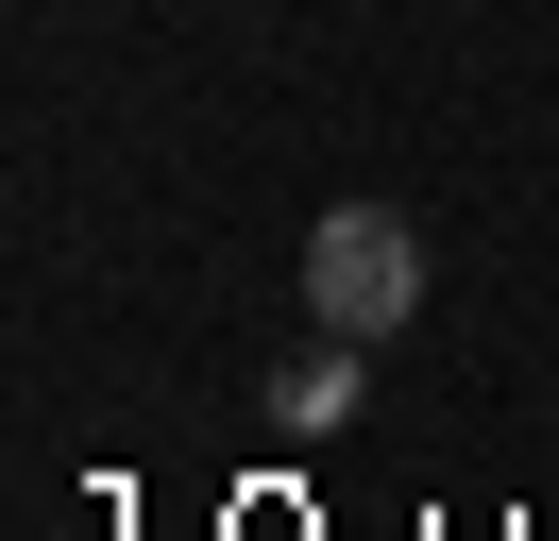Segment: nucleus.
<instances>
[{
	"instance_id": "2",
	"label": "nucleus",
	"mask_w": 559,
	"mask_h": 541,
	"mask_svg": "<svg viewBox=\"0 0 559 541\" xmlns=\"http://www.w3.org/2000/svg\"><path fill=\"white\" fill-rule=\"evenodd\" d=\"M340 406H356V338H322V356H288V372H272V423H306V440H322Z\"/></svg>"
},
{
	"instance_id": "1",
	"label": "nucleus",
	"mask_w": 559,
	"mask_h": 541,
	"mask_svg": "<svg viewBox=\"0 0 559 541\" xmlns=\"http://www.w3.org/2000/svg\"><path fill=\"white\" fill-rule=\"evenodd\" d=\"M306 304H322V338H390L424 304V237L390 220V203H340V220L306 237Z\"/></svg>"
}]
</instances>
